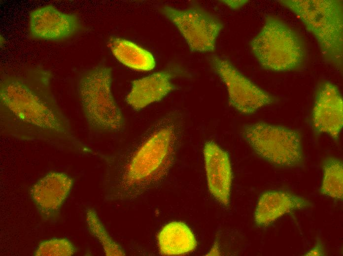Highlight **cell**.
<instances>
[{"mask_svg": "<svg viewBox=\"0 0 343 256\" xmlns=\"http://www.w3.org/2000/svg\"><path fill=\"white\" fill-rule=\"evenodd\" d=\"M51 71L40 65L2 71L0 133L61 151L97 155L75 134L51 88Z\"/></svg>", "mask_w": 343, "mask_h": 256, "instance_id": "obj_1", "label": "cell"}, {"mask_svg": "<svg viewBox=\"0 0 343 256\" xmlns=\"http://www.w3.org/2000/svg\"><path fill=\"white\" fill-rule=\"evenodd\" d=\"M184 129L183 114L171 111L138 135L122 154L104 157L108 186L138 192L161 180L172 164Z\"/></svg>", "mask_w": 343, "mask_h": 256, "instance_id": "obj_2", "label": "cell"}, {"mask_svg": "<svg viewBox=\"0 0 343 256\" xmlns=\"http://www.w3.org/2000/svg\"><path fill=\"white\" fill-rule=\"evenodd\" d=\"M112 70L103 63L84 69L77 77L78 100L89 130L98 135L117 134L126 128L124 116L112 92Z\"/></svg>", "mask_w": 343, "mask_h": 256, "instance_id": "obj_3", "label": "cell"}, {"mask_svg": "<svg viewBox=\"0 0 343 256\" xmlns=\"http://www.w3.org/2000/svg\"><path fill=\"white\" fill-rule=\"evenodd\" d=\"M251 51L263 69L274 72L304 69L309 60L307 45L300 33L281 18L267 16L249 43Z\"/></svg>", "mask_w": 343, "mask_h": 256, "instance_id": "obj_4", "label": "cell"}, {"mask_svg": "<svg viewBox=\"0 0 343 256\" xmlns=\"http://www.w3.org/2000/svg\"><path fill=\"white\" fill-rule=\"evenodd\" d=\"M317 42L322 59L341 70L343 54V7L341 0H281Z\"/></svg>", "mask_w": 343, "mask_h": 256, "instance_id": "obj_5", "label": "cell"}, {"mask_svg": "<svg viewBox=\"0 0 343 256\" xmlns=\"http://www.w3.org/2000/svg\"><path fill=\"white\" fill-rule=\"evenodd\" d=\"M240 135L259 157L274 167L294 168L305 165L301 135L296 129L258 121L244 125Z\"/></svg>", "mask_w": 343, "mask_h": 256, "instance_id": "obj_6", "label": "cell"}, {"mask_svg": "<svg viewBox=\"0 0 343 256\" xmlns=\"http://www.w3.org/2000/svg\"><path fill=\"white\" fill-rule=\"evenodd\" d=\"M158 10L177 29L192 53H213L224 28L221 20L203 7L179 9L163 5Z\"/></svg>", "mask_w": 343, "mask_h": 256, "instance_id": "obj_7", "label": "cell"}, {"mask_svg": "<svg viewBox=\"0 0 343 256\" xmlns=\"http://www.w3.org/2000/svg\"><path fill=\"white\" fill-rule=\"evenodd\" d=\"M206 59L212 71L225 84L229 105L238 112L252 115L276 102L275 97L253 82L226 58L210 54Z\"/></svg>", "mask_w": 343, "mask_h": 256, "instance_id": "obj_8", "label": "cell"}, {"mask_svg": "<svg viewBox=\"0 0 343 256\" xmlns=\"http://www.w3.org/2000/svg\"><path fill=\"white\" fill-rule=\"evenodd\" d=\"M343 99L339 88L321 79L316 86L311 111L310 125L315 135L327 134L336 142L343 126Z\"/></svg>", "mask_w": 343, "mask_h": 256, "instance_id": "obj_9", "label": "cell"}, {"mask_svg": "<svg viewBox=\"0 0 343 256\" xmlns=\"http://www.w3.org/2000/svg\"><path fill=\"white\" fill-rule=\"evenodd\" d=\"M83 29L77 14L63 12L52 5L39 7L30 13L29 34L34 39L65 41L75 36Z\"/></svg>", "mask_w": 343, "mask_h": 256, "instance_id": "obj_10", "label": "cell"}, {"mask_svg": "<svg viewBox=\"0 0 343 256\" xmlns=\"http://www.w3.org/2000/svg\"><path fill=\"white\" fill-rule=\"evenodd\" d=\"M73 179L63 172L50 171L39 179L31 188L30 195L40 218L55 223L69 196Z\"/></svg>", "mask_w": 343, "mask_h": 256, "instance_id": "obj_11", "label": "cell"}, {"mask_svg": "<svg viewBox=\"0 0 343 256\" xmlns=\"http://www.w3.org/2000/svg\"><path fill=\"white\" fill-rule=\"evenodd\" d=\"M186 72L181 65L172 64L146 77L135 80L132 82V88L126 96V101L137 111L160 101L176 89L172 80Z\"/></svg>", "mask_w": 343, "mask_h": 256, "instance_id": "obj_12", "label": "cell"}, {"mask_svg": "<svg viewBox=\"0 0 343 256\" xmlns=\"http://www.w3.org/2000/svg\"><path fill=\"white\" fill-rule=\"evenodd\" d=\"M203 153L209 191L221 204L228 206L232 183V170L229 155L213 141L205 143Z\"/></svg>", "mask_w": 343, "mask_h": 256, "instance_id": "obj_13", "label": "cell"}, {"mask_svg": "<svg viewBox=\"0 0 343 256\" xmlns=\"http://www.w3.org/2000/svg\"><path fill=\"white\" fill-rule=\"evenodd\" d=\"M311 206V202L302 196L284 190H268L258 201L254 222L259 227H266L286 214Z\"/></svg>", "mask_w": 343, "mask_h": 256, "instance_id": "obj_14", "label": "cell"}, {"mask_svg": "<svg viewBox=\"0 0 343 256\" xmlns=\"http://www.w3.org/2000/svg\"><path fill=\"white\" fill-rule=\"evenodd\" d=\"M157 240L163 255L186 254L194 250L197 246L191 229L181 222H172L164 226L158 234Z\"/></svg>", "mask_w": 343, "mask_h": 256, "instance_id": "obj_15", "label": "cell"}, {"mask_svg": "<svg viewBox=\"0 0 343 256\" xmlns=\"http://www.w3.org/2000/svg\"><path fill=\"white\" fill-rule=\"evenodd\" d=\"M107 46L115 58L130 68L148 71L156 65L152 53L131 41L112 36L108 39Z\"/></svg>", "mask_w": 343, "mask_h": 256, "instance_id": "obj_16", "label": "cell"}, {"mask_svg": "<svg viewBox=\"0 0 343 256\" xmlns=\"http://www.w3.org/2000/svg\"><path fill=\"white\" fill-rule=\"evenodd\" d=\"M322 179L319 192L337 201L343 199V164L339 158L325 157L321 161Z\"/></svg>", "mask_w": 343, "mask_h": 256, "instance_id": "obj_17", "label": "cell"}, {"mask_svg": "<svg viewBox=\"0 0 343 256\" xmlns=\"http://www.w3.org/2000/svg\"><path fill=\"white\" fill-rule=\"evenodd\" d=\"M85 221L89 231L100 243L105 255H125L120 246L110 237L93 208L88 207L86 209Z\"/></svg>", "mask_w": 343, "mask_h": 256, "instance_id": "obj_18", "label": "cell"}, {"mask_svg": "<svg viewBox=\"0 0 343 256\" xmlns=\"http://www.w3.org/2000/svg\"><path fill=\"white\" fill-rule=\"evenodd\" d=\"M76 248L68 238L55 237L40 242L34 255L38 256H71L75 254Z\"/></svg>", "mask_w": 343, "mask_h": 256, "instance_id": "obj_19", "label": "cell"}, {"mask_svg": "<svg viewBox=\"0 0 343 256\" xmlns=\"http://www.w3.org/2000/svg\"><path fill=\"white\" fill-rule=\"evenodd\" d=\"M304 255L312 256H322L325 255L324 245L319 236H317L315 245L313 246V247L307 253H306Z\"/></svg>", "mask_w": 343, "mask_h": 256, "instance_id": "obj_20", "label": "cell"}, {"mask_svg": "<svg viewBox=\"0 0 343 256\" xmlns=\"http://www.w3.org/2000/svg\"><path fill=\"white\" fill-rule=\"evenodd\" d=\"M222 3L232 9H238L247 3L249 0H221Z\"/></svg>", "mask_w": 343, "mask_h": 256, "instance_id": "obj_21", "label": "cell"}]
</instances>
